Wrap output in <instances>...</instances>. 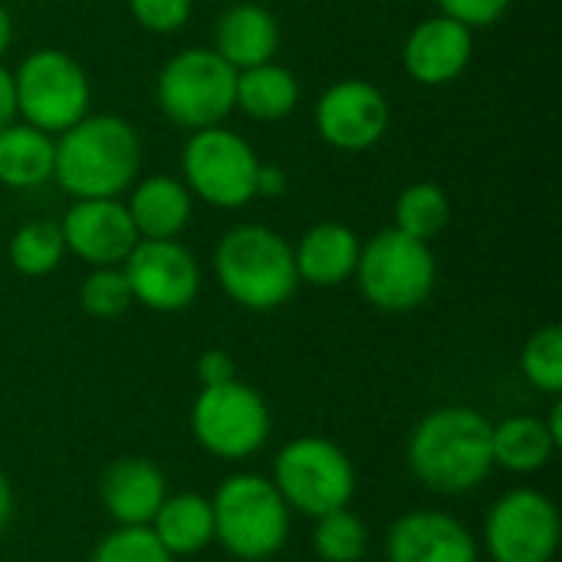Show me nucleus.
<instances>
[{"label": "nucleus", "mask_w": 562, "mask_h": 562, "mask_svg": "<svg viewBox=\"0 0 562 562\" xmlns=\"http://www.w3.org/2000/svg\"><path fill=\"white\" fill-rule=\"evenodd\" d=\"M491 422L468 405L428 412L408 435L405 461L412 477L441 497L474 494L494 471Z\"/></svg>", "instance_id": "f257e3e1"}, {"label": "nucleus", "mask_w": 562, "mask_h": 562, "mask_svg": "<svg viewBox=\"0 0 562 562\" xmlns=\"http://www.w3.org/2000/svg\"><path fill=\"white\" fill-rule=\"evenodd\" d=\"M142 142L119 115H82L59 132L53 178L69 198H119L138 181Z\"/></svg>", "instance_id": "f03ea898"}, {"label": "nucleus", "mask_w": 562, "mask_h": 562, "mask_svg": "<svg viewBox=\"0 0 562 562\" xmlns=\"http://www.w3.org/2000/svg\"><path fill=\"white\" fill-rule=\"evenodd\" d=\"M214 543L240 562H263L277 557L293 527V510L280 497L270 477L254 471H237L224 477L214 491Z\"/></svg>", "instance_id": "7ed1b4c3"}, {"label": "nucleus", "mask_w": 562, "mask_h": 562, "mask_svg": "<svg viewBox=\"0 0 562 562\" xmlns=\"http://www.w3.org/2000/svg\"><path fill=\"white\" fill-rule=\"evenodd\" d=\"M214 277L244 310H277L296 293L293 247L263 224H240L214 247Z\"/></svg>", "instance_id": "20e7f679"}, {"label": "nucleus", "mask_w": 562, "mask_h": 562, "mask_svg": "<svg viewBox=\"0 0 562 562\" xmlns=\"http://www.w3.org/2000/svg\"><path fill=\"white\" fill-rule=\"evenodd\" d=\"M273 487L293 514L310 520L349 507L356 497V468L349 454L319 435L293 438L273 461Z\"/></svg>", "instance_id": "39448f33"}, {"label": "nucleus", "mask_w": 562, "mask_h": 562, "mask_svg": "<svg viewBox=\"0 0 562 562\" xmlns=\"http://www.w3.org/2000/svg\"><path fill=\"white\" fill-rule=\"evenodd\" d=\"M362 296L382 313H412L435 290V254L425 240H415L395 227L375 234L359 250L356 273Z\"/></svg>", "instance_id": "423d86ee"}, {"label": "nucleus", "mask_w": 562, "mask_h": 562, "mask_svg": "<svg viewBox=\"0 0 562 562\" xmlns=\"http://www.w3.org/2000/svg\"><path fill=\"white\" fill-rule=\"evenodd\" d=\"M237 69L207 46L175 53L158 72V105L181 128H211L234 109Z\"/></svg>", "instance_id": "0eeeda50"}, {"label": "nucleus", "mask_w": 562, "mask_h": 562, "mask_svg": "<svg viewBox=\"0 0 562 562\" xmlns=\"http://www.w3.org/2000/svg\"><path fill=\"white\" fill-rule=\"evenodd\" d=\"M13 95L16 115L46 132L59 135L89 115V79L86 69L59 49H36L30 53L13 72Z\"/></svg>", "instance_id": "6e6552de"}, {"label": "nucleus", "mask_w": 562, "mask_h": 562, "mask_svg": "<svg viewBox=\"0 0 562 562\" xmlns=\"http://www.w3.org/2000/svg\"><path fill=\"white\" fill-rule=\"evenodd\" d=\"M194 441L221 461H247L270 438V408L263 395L237 379L204 385L191 405Z\"/></svg>", "instance_id": "1a4fd4ad"}, {"label": "nucleus", "mask_w": 562, "mask_h": 562, "mask_svg": "<svg viewBox=\"0 0 562 562\" xmlns=\"http://www.w3.org/2000/svg\"><path fill=\"white\" fill-rule=\"evenodd\" d=\"M481 540L491 562H553L562 543L560 507L537 487H514L491 504Z\"/></svg>", "instance_id": "9d476101"}, {"label": "nucleus", "mask_w": 562, "mask_h": 562, "mask_svg": "<svg viewBox=\"0 0 562 562\" xmlns=\"http://www.w3.org/2000/svg\"><path fill=\"white\" fill-rule=\"evenodd\" d=\"M257 165L260 158L247 145V138L221 125L191 132L181 151L184 188L214 207H244L247 201H254Z\"/></svg>", "instance_id": "9b49d317"}, {"label": "nucleus", "mask_w": 562, "mask_h": 562, "mask_svg": "<svg viewBox=\"0 0 562 562\" xmlns=\"http://www.w3.org/2000/svg\"><path fill=\"white\" fill-rule=\"evenodd\" d=\"M132 300L155 313L188 310L201 290L198 260L178 240H138L122 260Z\"/></svg>", "instance_id": "f8f14e48"}, {"label": "nucleus", "mask_w": 562, "mask_h": 562, "mask_svg": "<svg viewBox=\"0 0 562 562\" xmlns=\"http://www.w3.org/2000/svg\"><path fill=\"white\" fill-rule=\"evenodd\" d=\"M316 132L342 151L372 148L389 128V102L366 79H339L316 102Z\"/></svg>", "instance_id": "ddd939ff"}, {"label": "nucleus", "mask_w": 562, "mask_h": 562, "mask_svg": "<svg viewBox=\"0 0 562 562\" xmlns=\"http://www.w3.org/2000/svg\"><path fill=\"white\" fill-rule=\"evenodd\" d=\"M63 244L89 267H119L138 244L128 207L119 198H79L59 221Z\"/></svg>", "instance_id": "4468645a"}, {"label": "nucleus", "mask_w": 562, "mask_h": 562, "mask_svg": "<svg viewBox=\"0 0 562 562\" xmlns=\"http://www.w3.org/2000/svg\"><path fill=\"white\" fill-rule=\"evenodd\" d=\"M389 562H477L481 543L474 533L445 510H408L385 533Z\"/></svg>", "instance_id": "2eb2a0df"}, {"label": "nucleus", "mask_w": 562, "mask_h": 562, "mask_svg": "<svg viewBox=\"0 0 562 562\" xmlns=\"http://www.w3.org/2000/svg\"><path fill=\"white\" fill-rule=\"evenodd\" d=\"M471 56H474V33L445 13L422 20L408 33L402 49V63L408 76L422 86L454 82L468 69Z\"/></svg>", "instance_id": "dca6fc26"}, {"label": "nucleus", "mask_w": 562, "mask_h": 562, "mask_svg": "<svg viewBox=\"0 0 562 562\" xmlns=\"http://www.w3.org/2000/svg\"><path fill=\"white\" fill-rule=\"evenodd\" d=\"M99 497L115 527H148L168 497V481L148 458H119L105 468Z\"/></svg>", "instance_id": "f3484780"}, {"label": "nucleus", "mask_w": 562, "mask_h": 562, "mask_svg": "<svg viewBox=\"0 0 562 562\" xmlns=\"http://www.w3.org/2000/svg\"><path fill=\"white\" fill-rule=\"evenodd\" d=\"M359 250H362V244L352 227L323 221V224L310 227L300 237V244L293 247L296 277L310 286H339L356 273Z\"/></svg>", "instance_id": "a211bd4d"}, {"label": "nucleus", "mask_w": 562, "mask_h": 562, "mask_svg": "<svg viewBox=\"0 0 562 562\" xmlns=\"http://www.w3.org/2000/svg\"><path fill=\"white\" fill-rule=\"evenodd\" d=\"M280 46V26L273 13L260 3L231 7L214 30V53L227 59L237 72L270 63Z\"/></svg>", "instance_id": "6ab92c4d"}, {"label": "nucleus", "mask_w": 562, "mask_h": 562, "mask_svg": "<svg viewBox=\"0 0 562 562\" xmlns=\"http://www.w3.org/2000/svg\"><path fill=\"white\" fill-rule=\"evenodd\" d=\"M125 207L138 240H175L191 221V191L184 188V181L151 175L135 181Z\"/></svg>", "instance_id": "aec40b11"}, {"label": "nucleus", "mask_w": 562, "mask_h": 562, "mask_svg": "<svg viewBox=\"0 0 562 562\" xmlns=\"http://www.w3.org/2000/svg\"><path fill=\"white\" fill-rule=\"evenodd\" d=\"M557 451H560V441L553 438L547 422L537 415H514L491 428L494 468L507 474H520V477L537 474L553 461Z\"/></svg>", "instance_id": "412c9836"}, {"label": "nucleus", "mask_w": 562, "mask_h": 562, "mask_svg": "<svg viewBox=\"0 0 562 562\" xmlns=\"http://www.w3.org/2000/svg\"><path fill=\"white\" fill-rule=\"evenodd\" d=\"M148 530L175 560L198 557L214 543L211 501L201 494H168L165 504L158 507V514L151 517Z\"/></svg>", "instance_id": "4be33fe9"}, {"label": "nucleus", "mask_w": 562, "mask_h": 562, "mask_svg": "<svg viewBox=\"0 0 562 562\" xmlns=\"http://www.w3.org/2000/svg\"><path fill=\"white\" fill-rule=\"evenodd\" d=\"M53 135L26 125L10 122L0 132V184L7 188H40L53 178Z\"/></svg>", "instance_id": "5701e85b"}, {"label": "nucleus", "mask_w": 562, "mask_h": 562, "mask_svg": "<svg viewBox=\"0 0 562 562\" xmlns=\"http://www.w3.org/2000/svg\"><path fill=\"white\" fill-rule=\"evenodd\" d=\"M300 102V82L296 76L280 63H260L237 72L234 105H240L257 122H277L286 119Z\"/></svg>", "instance_id": "b1692460"}, {"label": "nucleus", "mask_w": 562, "mask_h": 562, "mask_svg": "<svg viewBox=\"0 0 562 562\" xmlns=\"http://www.w3.org/2000/svg\"><path fill=\"white\" fill-rule=\"evenodd\" d=\"M451 221V201L435 181H415L408 184L395 201V231L415 237V240H435Z\"/></svg>", "instance_id": "393cba45"}, {"label": "nucleus", "mask_w": 562, "mask_h": 562, "mask_svg": "<svg viewBox=\"0 0 562 562\" xmlns=\"http://www.w3.org/2000/svg\"><path fill=\"white\" fill-rule=\"evenodd\" d=\"M369 550V530L349 507L329 510L313 520V553L323 562H362Z\"/></svg>", "instance_id": "a878e982"}, {"label": "nucleus", "mask_w": 562, "mask_h": 562, "mask_svg": "<svg viewBox=\"0 0 562 562\" xmlns=\"http://www.w3.org/2000/svg\"><path fill=\"white\" fill-rule=\"evenodd\" d=\"M66 244L56 221H30L10 237V263L23 277H46L63 263Z\"/></svg>", "instance_id": "bb28decb"}, {"label": "nucleus", "mask_w": 562, "mask_h": 562, "mask_svg": "<svg viewBox=\"0 0 562 562\" xmlns=\"http://www.w3.org/2000/svg\"><path fill=\"white\" fill-rule=\"evenodd\" d=\"M520 372L524 379L543 392V395H560L562 392V329L560 326H543L537 329L524 352H520Z\"/></svg>", "instance_id": "cd10ccee"}, {"label": "nucleus", "mask_w": 562, "mask_h": 562, "mask_svg": "<svg viewBox=\"0 0 562 562\" xmlns=\"http://www.w3.org/2000/svg\"><path fill=\"white\" fill-rule=\"evenodd\" d=\"M79 303L95 319H115L135 300H132V286H128L122 267H92V273L79 286Z\"/></svg>", "instance_id": "c85d7f7f"}, {"label": "nucleus", "mask_w": 562, "mask_h": 562, "mask_svg": "<svg viewBox=\"0 0 562 562\" xmlns=\"http://www.w3.org/2000/svg\"><path fill=\"white\" fill-rule=\"evenodd\" d=\"M89 562H175V557L148 527H115L95 543Z\"/></svg>", "instance_id": "c756f323"}, {"label": "nucleus", "mask_w": 562, "mask_h": 562, "mask_svg": "<svg viewBox=\"0 0 562 562\" xmlns=\"http://www.w3.org/2000/svg\"><path fill=\"white\" fill-rule=\"evenodd\" d=\"M194 0H128L135 23L148 33H175L188 23Z\"/></svg>", "instance_id": "7c9ffc66"}, {"label": "nucleus", "mask_w": 562, "mask_h": 562, "mask_svg": "<svg viewBox=\"0 0 562 562\" xmlns=\"http://www.w3.org/2000/svg\"><path fill=\"white\" fill-rule=\"evenodd\" d=\"M514 0H438L441 13L464 23L468 30H477V26H494L507 10H510Z\"/></svg>", "instance_id": "2f4dec72"}, {"label": "nucleus", "mask_w": 562, "mask_h": 562, "mask_svg": "<svg viewBox=\"0 0 562 562\" xmlns=\"http://www.w3.org/2000/svg\"><path fill=\"white\" fill-rule=\"evenodd\" d=\"M231 379H237V366H234L231 352H224V349L201 352V359H198V382H201V389L204 385H224Z\"/></svg>", "instance_id": "473e14b6"}, {"label": "nucleus", "mask_w": 562, "mask_h": 562, "mask_svg": "<svg viewBox=\"0 0 562 562\" xmlns=\"http://www.w3.org/2000/svg\"><path fill=\"white\" fill-rule=\"evenodd\" d=\"M254 191L257 198H277L286 191V175L280 165H257V181H254Z\"/></svg>", "instance_id": "72a5a7b5"}, {"label": "nucleus", "mask_w": 562, "mask_h": 562, "mask_svg": "<svg viewBox=\"0 0 562 562\" xmlns=\"http://www.w3.org/2000/svg\"><path fill=\"white\" fill-rule=\"evenodd\" d=\"M16 119V95H13V72L0 66V132Z\"/></svg>", "instance_id": "f704fd0d"}, {"label": "nucleus", "mask_w": 562, "mask_h": 562, "mask_svg": "<svg viewBox=\"0 0 562 562\" xmlns=\"http://www.w3.org/2000/svg\"><path fill=\"white\" fill-rule=\"evenodd\" d=\"M10 517H13V487L10 477L0 471V533L10 527Z\"/></svg>", "instance_id": "c9c22d12"}, {"label": "nucleus", "mask_w": 562, "mask_h": 562, "mask_svg": "<svg viewBox=\"0 0 562 562\" xmlns=\"http://www.w3.org/2000/svg\"><path fill=\"white\" fill-rule=\"evenodd\" d=\"M10 40H13V23H10V13H7V7L0 3V56L7 53Z\"/></svg>", "instance_id": "e433bc0d"}]
</instances>
